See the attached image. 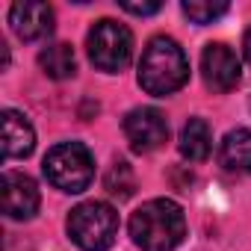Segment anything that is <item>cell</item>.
<instances>
[{"label":"cell","instance_id":"obj_2","mask_svg":"<svg viewBox=\"0 0 251 251\" xmlns=\"http://www.w3.org/2000/svg\"><path fill=\"white\" fill-rule=\"evenodd\" d=\"M189 80V59L169 36H154L139 59V86L154 98H169Z\"/></svg>","mask_w":251,"mask_h":251},{"label":"cell","instance_id":"obj_15","mask_svg":"<svg viewBox=\"0 0 251 251\" xmlns=\"http://www.w3.org/2000/svg\"><path fill=\"white\" fill-rule=\"evenodd\" d=\"M136 189V180H133V172L127 163H115L106 175V192L115 195V198H130Z\"/></svg>","mask_w":251,"mask_h":251},{"label":"cell","instance_id":"obj_6","mask_svg":"<svg viewBox=\"0 0 251 251\" xmlns=\"http://www.w3.org/2000/svg\"><path fill=\"white\" fill-rule=\"evenodd\" d=\"M124 136L136 154H151L166 145L169 121L157 106H136L124 115Z\"/></svg>","mask_w":251,"mask_h":251},{"label":"cell","instance_id":"obj_5","mask_svg":"<svg viewBox=\"0 0 251 251\" xmlns=\"http://www.w3.org/2000/svg\"><path fill=\"white\" fill-rule=\"evenodd\" d=\"M86 50H89V59L98 71L118 74L133 59V33L112 18H103L89 30Z\"/></svg>","mask_w":251,"mask_h":251},{"label":"cell","instance_id":"obj_16","mask_svg":"<svg viewBox=\"0 0 251 251\" xmlns=\"http://www.w3.org/2000/svg\"><path fill=\"white\" fill-rule=\"evenodd\" d=\"M124 12H130V15H157L160 9H163V3H160V0H142V3H139V0H121V3H118Z\"/></svg>","mask_w":251,"mask_h":251},{"label":"cell","instance_id":"obj_12","mask_svg":"<svg viewBox=\"0 0 251 251\" xmlns=\"http://www.w3.org/2000/svg\"><path fill=\"white\" fill-rule=\"evenodd\" d=\"M180 154L189 163H204L213 151V130L204 118H189L180 130V142H177Z\"/></svg>","mask_w":251,"mask_h":251},{"label":"cell","instance_id":"obj_11","mask_svg":"<svg viewBox=\"0 0 251 251\" xmlns=\"http://www.w3.org/2000/svg\"><path fill=\"white\" fill-rule=\"evenodd\" d=\"M219 163H222L225 172H233V175H248L251 172V130L248 127H236L222 139Z\"/></svg>","mask_w":251,"mask_h":251},{"label":"cell","instance_id":"obj_9","mask_svg":"<svg viewBox=\"0 0 251 251\" xmlns=\"http://www.w3.org/2000/svg\"><path fill=\"white\" fill-rule=\"evenodd\" d=\"M9 24L18 39L42 42L53 33V9L42 0H18L9 9Z\"/></svg>","mask_w":251,"mask_h":251},{"label":"cell","instance_id":"obj_17","mask_svg":"<svg viewBox=\"0 0 251 251\" xmlns=\"http://www.w3.org/2000/svg\"><path fill=\"white\" fill-rule=\"evenodd\" d=\"M242 50H245V59L251 62V30L245 33V39H242Z\"/></svg>","mask_w":251,"mask_h":251},{"label":"cell","instance_id":"obj_10","mask_svg":"<svg viewBox=\"0 0 251 251\" xmlns=\"http://www.w3.org/2000/svg\"><path fill=\"white\" fill-rule=\"evenodd\" d=\"M0 124H3V157L6 160L30 157L33 148H36V130L27 121V115H21L15 109H3Z\"/></svg>","mask_w":251,"mask_h":251},{"label":"cell","instance_id":"obj_3","mask_svg":"<svg viewBox=\"0 0 251 251\" xmlns=\"http://www.w3.org/2000/svg\"><path fill=\"white\" fill-rule=\"evenodd\" d=\"M45 177L59 192H83L95 180V157L83 142H59L45 157Z\"/></svg>","mask_w":251,"mask_h":251},{"label":"cell","instance_id":"obj_8","mask_svg":"<svg viewBox=\"0 0 251 251\" xmlns=\"http://www.w3.org/2000/svg\"><path fill=\"white\" fill-rule=\"evenodd\" d=\"M201 74L213 92H230V89H236V83L242 77V65H239V56L227 45L213 42L201 53Z\"/></svg>","mask_w":251,"mask_h":251},{"label":"cell","instance_id":"obj_4","mask_svg":"<svg viewBox=\"0 0 251 251\" xmlns=\"http://www.w3.org/2000/svg\"><path fill=\"white\" fill-rule=\"evenodd\" d=\"M68 236L83 251H109L118 236V213L103 201H83L68 213Z\"/></svg>","mask_w":251,"mask_h":251},{"label":"cell","instance_id":"obj_1","mask_svg":"<svg viewBox=\"0 0 251 251\" xmlns=\"http://www.w3.org/2000/svg\"><path fill=\"white\" fill-rule=\"evenodd\" d=\"M127 227L142 251H175L186 236V216L177 201L151 198L130 216Z\"/></svg>","mask_w":251,"mask_h":251},{"label":"cell","instance_id":"obj_7","mask_svg":"<svg viewBox=\"0 0 251 251\" xmlns=\"http://www.w3.org/2000/svg\"><path fill=\"white\" fill-rule=\"evenodd\" d=\"M39 186L30 175L24 172H3L0 177V204H3V213L15 222L33 219L39 210Z\"/></svg>","mask_w":251,"mask_h":251},{"label":"cell","instance_id":"obj_14","mask_svg":"<svg viewBox=\"0 0 251 251\" xmlns=\"http://www.w3.org/2000/svg\"><path fill=\"white\" fill-rule=\"evenodd\" d=\"M183 15L195 24H213L216 18H222L230 6L225 3V0H183L180 3Z\"/></svg>","mask_w":251,"mask_h":251},{"label":"cell","instance_id":"obj_13","mask_svg":"<svg viewBox=\"0 0 251 251\" xmlns=\"http://www.w3.org/2000/svg\"><path fill=\"white\" fill-rule=\"evenodd\" d=\"M39 65L50 80H68V77L77 74V56H74L71 45H65V42L42 48L39 50Z\"/></svg>","mask_w":251,"mask_h":251}]
</instances>
